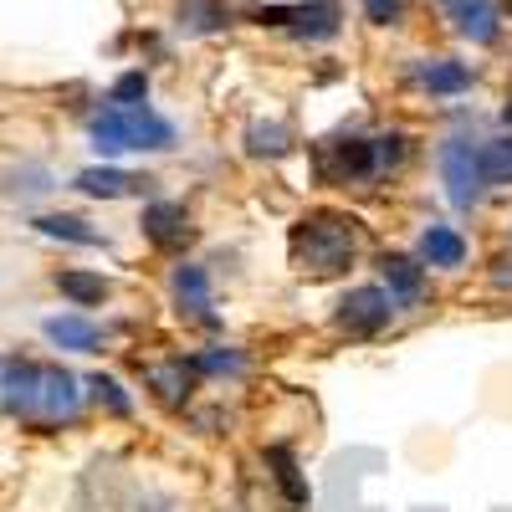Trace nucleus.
<instances>
[{
	"label": "nucleus",
	"mask_w": 512,
	"mask_h": 512,
	"mask_svg": "<svg viewBox=\"0 0 512 512\" xmlns=\"http://www.w3.org/2000/svg\"><path fill=\"white\" fill-rule=\"evenodd\" d=\"M0 410L31 431H62L82 415V379L47 359H6L0 364Z\"/></svg>",
	"instance_id": "nucleus-1"
},
{
	"label": "nucleus",
	"mask_w": 512,
	"mask_h": 512,
	"mask_svg": "<svg viewBox=\"0 0 512 512\" xmlns=\"http://www.w3.org/2000/svg\"><path fill=\"white\" fill-rule=\"evenodd\" d=\"M359 246H364V226L349 210H308L297 216V226L287 231V256H292V272L308 277V282H328V277H344L359 262Z\"/></svg>",
	"instance_id": "nucleus-2"
},
{
	"label": "nucleus",
	"mask_w": 512,
	"mask_h": 512,
	"mask_svg": "<svg viewBox=\"0 0 512 512\" xmlns=\"http://www.w3.org/2000/svg\"><path fill=\"white\" fill-rule=\"evenodd\" d=\"M88 134H93V149L98 154H128V149H149V154H164V149H175V123L159 118L149 103H134V108H123V103H108L93 123H88Z\"/></svg>",
	"instance_id": "nucleus-3"
},
{
	"label": "nucleus",
	"mask_w": 512,
	"mask_h": 512,
	"mask_svg": "<svg viewBox=\"0 0 512 512\" xmlns=\"http://www.w3.org/2000/svg\"><path fill=\"white\" fill-rule=\"evenodd\" d=\"M395 303L390 292H384L379 282H364V287H349L344 297L333 303V328L349 333V338H379L384 328L395 323Z\"/></svg>",
	"instance_id": "nucleus-4"
},
{
	"label": "nucleus",
	"mask_w": 512,
	"mask_h": 512,
	"mask_svg": "<svg viewBox=\"0 0 512 512\" xmlns=\"http://www.w3.org/2000/svg\"><path fill=\"white\" fill-rule=\"evenodd\" d=\"M436 164H441V180H446V200L456 210H477L482 195H487V175H482V154L466 144V139H446L436 149Z\"/></svg>",
	"instance_id": "nucleus-5"
},
{
	"label": "nucleus",
	"mask_w": 512,
	"mask_h": 512,
	"mask_svg": "<svg viewBox=\"0 0 512 512\" xmlns=\"http://www.w3.org/2000/svg\"><path fill=\"white\" fill-rule=\"evenodd\" d=\"M318 175L333 180V185H364V180H374L379 175V169H374V139L349 134V139L323 144L318 149Z\"/></svg>",
	"instance_id": "nucleus-6"
},
{
	"label": "nucleus",
	"mask_w": 512,
	"mask_h": 512,
	"mask_svg": "<svg viewBox=\"0 0 512 512\" xmlns=\"http://www.w3.org/2000/svg\"><path fill=\"white\" fill-rule=\"evenodd\" d=\"M379 287L390 292L395 308H420V303H425V287H431V272L420 267V256L384 251V256H379Z\"/></svg>",
	"instance_id": "nucleus-7"
},
{
	"label": "nucleus",
	"mask_w": 512,
	"mask_h": 512,
	"mask_svg": "<svg viewBox=\"0 0 512 512\" xmlns=\"http://www.w3.org/2000/svg\"><path fill=\"white\" fill-rule=\"evenodd\" d=\"M144 384H149V395L164 405V410H185L190 395H195V384H200V369L195 359H159V364H144Z\"/></svg>",
	"instance_id": "nucleus-8"
},
{
	"label": "nucleus",
	"mask_w": 512,
	"mask_h": 512,
	"mask_svg": "<svg viewBox=\"0 0 512 512\" xmlns=\"http://www.w3.org/2000/svg\"><path fill=\"white\" fill-rule=\"evenodd\" d=\"M169 292H175V308L180 318L190 323H205V328H216V297H210V272L195 267V262H180L175 272H169Z\"/></svg>",
	"instance_id": "nucleus-9"
},
{
	"label": "nucleus",
	"mask_w": 512,
	"mask_h": 512,
	"mask_svg": "<svg viewBox=\"0 0 512 512\" xmlns=\"http://www.w3.org/2000/svg\"><path fill=\"white\" fill-rule=\"evenodd\" d=\"M139 231H144V241L159 246V251H180V246H190V236H195L190 210H185L180 200H154V205H144Z\"/></svg>",
	"instance_id": "nucleus-10"
},
{
	"label": "nucleus",
	"mask_w": 512,
	"mask_h": 512,
	"mask_svg": "<svg viewBox=\"0 0 512 512\" xmlns=\"http://www.w3.org/2000/svg\"><path fill=\"white\" fill-rule=\"evenodd\" d=\"M415 256H420V267H425V272H456V267H466V256H472V246H466V236H461L456 226L431 221V226L420 231Z\"/></svg>",
	"instance_id": "nucleus-11"
},
{
	"label": "nucleus",
	"mask_w": 512,
	"mask_h": 512,
	"mask_svg": "<svg viewBox=\"0 0 512 512\" xmlns=\"http://www.w3.org/2000/svg\"><path fill=\"white\" fill-rule=\"evenodd\" d=\"M149 185H154L149 175H128V169H113V164H93V169H82V175L72 180V190L93 195V200H123V195L149 190Z\"/></svg>",
	"instance_id": "nucleus-12"
},
{
	"label": "nucleus",
	"mask_w": 512,
	"mask_h": 512,
	"mask_svg": "<svg viewBox=\"0 0 512 512\" xmlns=\"http://www.w3.org/2000/svg\"><path fill=\"white\" fill-rule=\"evenodd\" d=\"M292 36L297 41H333L344 26V6L338 0H308V6H292Z\"/></svg>",
	"instance_id": "nucleus-13"
},
{
	"label": "nucleus",
	"mask_w": 512,
	"mask_h": 512,
	"mask_svg": "<svg viewBox=\"0 0 512 512\" xmlns=\"http://www.w3.org/2000/svg\"><path fill=\"white\" fill-rule=\"evenodd\" d=\"M47 338L67 354H93L103 344V328L88 313H57V318H47Z\"/></svg>",
	"instance_id": "nucleus-14"
},
{
	"label": "nucleus",
	"mask_w": 512,
	"mask_h": 512,
	"mask_svg": "<svg viewBox=\"0 0 512 512\" xmlns=\"http://www.w3.org/2000/svg\"><path fill=\"white\" fill-rule=\"evenodd\" d=\"M451 31L466 36V41H477V47H492L497 41V6L492 0H456L451 6Z\"/></svg>",
	"instance_id": "nucleus-15"
},
{
	"label": "nucleus",
	"mask_w": 512,
	"mask_h": 512,
	"mask_svg": "<svg viewBox=\"0 0 512 512\" xmlns=\"http://www.w3.org/2000/svg\"><path fill=\"white\" fill-rule=\"evenodd\" d=\"M52 282H57V292L67 297L72 308H98L103 297H108V277H103V272H82V267H62V272H57Z\"/></svg>",
	"instance_id": "nucleus-16"
},
{
	"label": "nucleus",
	"mask_w": 512,
	"mask_h": 512,
	"mask_svg": "<svg viewBox=\"0 0 512 512\" xmlns=\"http://www.w3.org/2000/svg\"><path fill=\"white\" fill-rule=\"evenodd\" d=\"M420 88L436 93V98H456V93L472 88V67H466V62H451V57H436V62L420 67Z\"/></svg>",
	"instance_id": "nucleus-17"
},
{
	"label": "nucleus",
	"mask_w": 512,
	"mask_h": 512,
	"mask_svg": "<svg viewBox=\"0 0 512 512\" xmlns=\"http://www.w3.org/2000/svg\"><path fill=\"white\" fill-rule=\"evenodd\" d=\"M262 461L272 466V482L282 487V497H287L292 507H308V497H313V492H308L303 472H297V456H292L287 446H267V451H262Z\"/></svg>",
	"instance_id": "nucleus-18"
},
{
	"label": "nucleus",
	"mask_w": 512,
	"mask_h": 512,
	"mask_svg": "<svg viewBox=\"0 0 512 512\" xmlns=\"http://www.w3.org/2000/svg\"><path fill=\"white\" fill-rule=\"evenodd\" d=\"M180 31L190 36H210V31H226L231 26V6L226 0H180Z\"/></svg>",
	"instance_id": "nucleus-19"
},
{
	"label": "nucleus",
	"mask_w": 512,
	"mask_h": 512,
	"mask_svg": "<svg viewBox=\"0 0 512 512\" xmlns=\"http://www.w3.org/2000/svg\"><path fill=\"white\" fill-rule=\"evenodd\" d=\"M190 359H195L200 379H236V374L246 369V354H241V349H231V344H216V349H200V354H190Z\"/></svg>",
	"instance_id": "nucleus-20"
},
{
	"label": "nucleus",
	"mask_w": 512,
	"mask_h": 512,
	"mask_svg": "<svg viewBox=\"0 0 512 512\" xmlns=\"http://www.w3.org/2000/svg\"><path fill=\"white\" fill-rule=\"evenodd\" d=\"M477 154H482V175H487V190L497 185H512V134H502V139H487V144H477Z\"/></svg>",
	"instance_id": "nucleus-21"
},
{
	"label": "nucleus",
	"mask_w": 512,
	"mask_h": 512,
	"mask_svg": "<svg viewBox=\"0 0 512 512\" xmlns=\"http://www.w3.org/2000/svg\"><path fill=\"white\" fill-rule=\"evenodd\" d=\"M36 231H41V236H52V241H72V246H98V241H103L82 216H41Z\"/></svg>",
	"instance_id": "nucleus-22"
},
{
	"label": "nucleus",
	"mask_w": 512,
	"mask_h": 512,
	"mask_svg": "<svg viewBox=\"0 0 512 512\" xmlns=\"http://www.w3.org/2000/svg\"><path fill=\"white\" fill-rule=\"evenodd\" d=\"M88 390H93V400H98L108 415H118V420L134 415V400H128V390H123L113 374H93V379H88Z\"/></svg>",
	"instance_id": "nucleus-23"
},
{
	"label": "nucleus",
	"mask_w": 512,
	"mask_h": 512,
	"mask_svg": "<svg viewBox=\"0 0 512 512\" xmlns=\"http://www.w3.org/2000/svg\"><path fill=\"white\" fill-rule=\"evenodd\" d=\"M52 190V175H47V169H16V175H11V185H6V195L11 200H36V195H47Z\"/></svg>",
	"instance_id": "nucleus-24"
},
{
	"label": "nucleus",
	"mask_w": 512,
	"mask_h": 512,
	"mask_svg": "<svg viewBox=\"0 0 512 512\" xmlns=\"http://www.w3.org/2000/svg\"><path fill=\"white\" fill-rule=\"evenodd\" d=\"M144 98H149V72H139V67H134V72H123V77L113 82V98H108V103L134 108V103H144Z\"/></svg>",
	"instance_id": "nucleus-25"
},
{
	"label": "nucleus",
	"mask_w": 512,
	"mask_h": 512,
	"mask_svg": "<svg viewBox=\"0 0 512 512\" xmlns=\"http://www.w3.org/2000/svg\"><path fill=\"white\" fill-rule=\"evenodd\" d=\"M405 154H410V139L400 134V128H395V134H379V139H374V169H379V175H384V169H395Z\"/></svg>",
	"instance_id": "nucleus-26"
},
{
	"label": "nucleus",
	"mask_w": 512,
	"mask_h": 512,
	"mask_svg": "<svg viewBox=\"0 0 512 512\" xmlns=\"http://www.w3.org/2000/svg\"><path fill=\"white\" fill-rule=\"evenodd\" d=\"M251 154H287V128L282 123H251Z\"/></svg>",
	"instance_id": "nucleus-27"
},
{
	"label": "nucleus",
	"mask_w": 512,
	"mask_h": 512,
	"mask_svg": "<svg viewBox=\"0 0 512 512\" xmlns=\"http://www.w3.org/2000/svg\"><path fill=\"white\" fill-rule=\"evenodd\" d=\"M364 16L374 26H395L400 21V0H364Z\"/></svg>",
	"instance_id": "nucleus-28"
},
{
	"label": "nucleus",
	"mask_w": 512,
	"mask_h": 512,
	"mask_svg": "<svg viewBox=\"0 0 512 512\" xmlns=\"http://www.w3.org/2000/svg\"><path fill=\"white\" fill-rule=\"evenodd\" d=\"M502 123H507V128H512V103H507V108H502Z\"/></svg>",
	"instance_id": "nucleus-29"
},
{
	"label": "nucleus",
	"mask_w": 512,
	"mask_h": 512,
	"mask_svg": "<svg viewBox=\"0 0 512 512\" xmlns=\"http://www.w3.org/2000/svg\"><path fill=\"white\" fill-rule=\"evenodd\" d=\"M451 6H456V0H451Z\"/></svg>",
	"instance_id": "nucleus-30"
}]
</instances>
